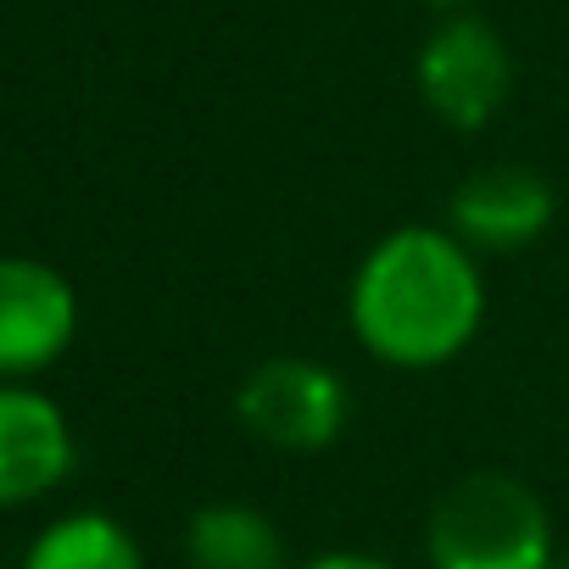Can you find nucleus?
<instances>
[{
  "label": "nucleus",
  "mask_w": 569,
  "mask_h": 569,
  "mask_svg": "<svg viewBox=\"0 0 569 569\" xmlns=\"http://www.w3.org/2000/svg\"><path fill=\"white\" fill-rule=\"evenodd\" d=\"M486 313L480 268L463 240L441 229L386 234L352 279L358 341L397 369H436L458 358Z\"/></svg>",
  "instance_id": "1"
},
{
  "label": "nucleus",
  "mask_w": 569,
  "mask_h": 569,
  "mask_svg": "<svg viewBox=\"0 0 569 569\" xmlns=\"http://www.w3.org/2000/svg\"><path fill=\"white\" fill-rule=\"evenodd\" d=\"M436 569H552V530L536 491L513 475L480 469L447 486L430 513Z\"/></svg>",
  "instance_id": "2"
},
{
  "label": "nucleus",
  "mask_w": 569,
  "mask_h": 569,
  "mask_svg": "<svg viewBox=\"0 0 569 569\" xmlns=\"http://www.w3.org/2000/svg\"><path fill=\"white\" fill-rule=\"evenodd\" d=\"M240 425L273 452H325L347 425V386L308 358H273L234 397Z\"/></svg>",
  "instance_id": "3"
},
{
  "label": "nucleus",
  "mask_w": 569,
  "mask_h": 569,
  "mask_svg": "<svg viewBox=\"0 0 569 569\" xmlns=\"http://www.w3.org/2000/svg\"><path fill=\"white\" fill-rule=\"evenodd\" d=\"M513 84V62L508 46L480 23V18H452L441 23L425 51H419V90L425 107L452 123V129H486L497 118V107L508 101Z\"/></svg>",
  "instance_id": "4"
},
{
  "label": "nucleus",
  "mask_w": 569,
  "mask_h": 569,
  "mask_svg": "<svg viewBox=\"0 0 569 569\" xmlns=\"http://www.w3.org/2000/svg\"><path fill=\"white\" fill-rule=\"evenodd\" d=\"M73 284L29 257H0V375H34L73 341Z\"/></svg>",
  "instance_id": "5"
},
{
  "label": "nucleus",
  "mask_w": 569,
  "mask_h": 569,
  "mask_svg": "<svg viewBox=\"0 0 569 569\" xmlns=\"http://www.w3.org/2000/svg\"><path fill=\"white\" fill-rule=\"evenodd\" d=\"M452 240L480 251H519L552 223V184L530 168H475L452 190Z\"/></svg>",
  "instance_id": "6"
},
{
  "label": "nucleus",
  "mask_w": 569,
  "mask_h": 569,
  "mask_svg": "<svg viewBox=\"0 0 569 569\" xmlns=\"http://www.w3.org/2000/svg\"><path fill=\"white\" fill-rule=\"evenodd\" d=\"M68 469H73L68 419L34 391L0 386V508L46 497Z\"/></svg>",
  "instance_id": "7"
},
{
  "label": "nucleus",
  "mask_w": 569,
  "mask_h": 569,
  "mask_svg": "<svg viewBox=\"0 0 569 569\" xmlns=\"http://www.w3.org/2000/svg\"><path fill=\"white\" fill-rule=\"evenodd\" d=\"M184 558L190 569H284V541L257 508L212 502L190 513Z\"/></svg>",
  "instance_id": "8"
},
{
  "label": "nucleus",
  "mask_w": 569,
  "mask_h": 569,
  "mask_svg": "<svg viewBox=\"0 0 569 569\" xmlns=\"http://www.w3.org/2000/svg\"><path fill=\"white\" fill-rule=\"evenodd\" d=\"M23 569H140V547L107 513H68L29 547Z\"/></svg>",
  "instance_id": "9"
},
{
  "label": "nucleus",
  "mask_w": 569,
  "mask_h": 569,
  "mask_svg": "<svg viewBox=\"0 0 569 569\" xmlns=\"http://www.w3.org/2000/svg\"><path fill=\"white\" fill-rule=\"evenodd\" d=\"M308 569H386L380 558H363V552H330V558H313Z\"/></svg>",
  "instance_id": "10"
},
{
  "label": "nucleus",
  "mask_w": 569,
  "mask_h": 569,
  "mask_svg": "<svg viewBox=\"0 0 569 569\" xmlns=\"http://www.w3.org/2000/svg\"><path fill=\"white\" fill-rule=\"evenodd\" d=\"M441 7H452V0H441Z\"/></svg>",
  "instance_id": "11"
}]
</instances>
